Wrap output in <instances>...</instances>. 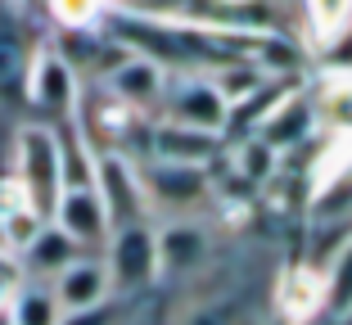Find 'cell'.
<instances>
[{"instance_id":"obj_20","label":"cell","mask_w":352,"mask_h":325,"mask_svg":"<svg viewBox=\"0 0 352 325\" xmlns=\"http://www.w3.org/2000/svg\"><path fill=\"white\" fill-rule=\"evenodd\" d=\"M176 325H258L239 298H199L176 316Z\"/></svg>"},{"instance_id":"obj_6","label":"cell","mask_w":352,"mask_h":325,"mask_svg":"<svg viewBox=\"0 0 352 325\" xmlns=\"http://www.w3.org/2000/svg\"><path fill=\"white\" fill-rule=\"evenodd\" d=\"M158 109H163L167 122L199 126V131H212V136H221V131L230 126V104L221 100V91L212 86L208 73H190L176 86H167Z\"/></svg>"},{"instance_id":"obj_28","label":"cell","mask_w":352,"mask_h":325,"mask_svg":"<svg viewBox=\"0 0 352 325\" xmlns=\"http://www.w3.org/2000/svg\"><path fill=\"white\" fill-rule=\"evenodd\" d=\"M226 5H253V0H226Z\"/></svg>"},{"instance_id":"obj_8","label":"cell","mask_w":352,"mask_h":325,"mask_svg":"<svg viewBox=\"0 0 352 325\" xmlns=\"http://www.w3.org/2000/svg\"><path fill=\"white\" fill-rule=\"evenodd\" d=\"M104 91L109 100L131 113H145V109H158L163 104V91H167V68H158L154 59L145 54H131L122 50V59L109 63V73H104Z\"/></svg>"},{"instance_id":"obj_22","label":"cell","mask_w":352,"mask_h":325,"mask_svg":"<svg viewBox=\"0 0 352 325\" xmlns=\"http://www.w3.org/2000/svg\"><path fill=\"white\" fill-rule=\"evenodd\" d=\"M45 10L63 32H91L104 19L109 0H45Z\"/></svg>"},{"instance_id":"obj_10","label":"cell","mask_w":352,"mask_h":325,"mask_svg":"<svg viewBox=\"0 0 352 325\" xmlns=\"http://www.w3.org/2000/svg\"><path fill=\"white\" fill-rule=\"evenodd\" d=\"M276 312L285 325H311L325 312V267L302 258V262L285 267L276 280Z\"/></svg>"},{"instance_id":"obj_18","label":"cell","mask_w":352,"mask_h":325,"mask_svg":"<svg viewBox=\"0 0 352 325\" xmlns=\"http://www.w3.org/2000/svg\"><path fill=\"white\" fill-rule=\"evenodd\" d=\"M302 19H307L311 50H321L330 36H339L352 23V0H302Z\"/></svg>"},{"instance_id":"obj_11","label":"cell","mask_w":352,"mask_h":325,"mask_svg":"<svg viewBox=\"0 0 352 325\" xmlns=\"http://www.w3.org/2000/svg\"><path fill=\"white\" fill-rule=\"evenodd\" d=\"M221 154V136L199 131L181 122H154L149 126V163H176V168H212Z\"/></svg>"},{"instance_id":"obj_25","label":"cell","mask_w":352,"mask_h":325,"mask_svg":"<svg viewBox=\"0 0 352 325\" xmlns=\"http://www.w3.org/2000/svg\"><path fill=\"white\" fill-rule=\"evenodd\" d=\"M23 280H28V276H23L19 258H14V253H0V312L10 307V298L19 294V284H23Z\"/></svg>"},{"instance_id":"obj_17","label":"cell","mask_w":352,"mask_h":325,"mask_svg":"<svg viewBox=\"0 0 352 325\" xmlns=\"http://www.w3.org/2000/svg\"><path fill=\"white\" fill-rule=\"evenodd\" d=\"M311 109H316V122H325L330 131H339V136H352V77L330 73V82L311 100Z\"/></svg>"},{"instance_id":"obj_12","label":"cell","mask_w":352,"mask_h":325,"mask_svg":"<svg viewBox=\"0 0 352 325\" xmlns=\"http://www.w3.org/2000/svg\"><path fill=\"white\" fill-rule=\"evenodd\" d=\"M311 126H316L311 95H302V91H294V86H285V91L276 95V104H271L267 113L258 117L253 136H258L262 145H271L276 154H285V149L302 145V140L311 136Z\"/></svg>"},{"instance_id":"obj_23","label":"cell","mask_w":352,"mask_h":325,"mask_svg":"<svg viewBox=\"0 0 352 325\" xmlns=\"http://www.w3.org/2000/svg\"><path fill=\"white\" fill-rule=\"evenodd\" d=\"M316 59H321L334 77H352V23L339 32V36H330V41L316 50Z\"/></svg>"},{"instance_id":"obj_15","label":"cell","mask_w":352,"mask_h":325,"mask_svg":"<svg viewBox=\"0 0 352 325\" xmlns=\"http://www.w3.org/2000/svg\"><path fill=\"white\" fill-rule=\"evenodd\" d=\"M36 45L28 41V32L19 23V5L0 0V95H23V77H28V59Z\"/></svg>"},{"instance_id":"obj_4","label":"cell","mask_w":352,"mask_h":325,"mask_svg":"<svg viewBox=\"0 0 352 325\" xmlns=\"http://www.w3.org/2000/svg\"><path fill=\"white\" fill-rule=\"evenodd\" d=\"M95 194H100L104 212L113 226L126 221H154L145 199V181H140V163L126 149H95Z\"/></svg>"},{"instance_id":"obj_9","label":"cell","mask_w":352,"mask_h":325,"mask_svg":"<svg viewBox=\"0 0 352 325\" xmlns=\"http://www.w3.org/2000/svg\"><path fill=\"white\" fill-rule=\"evenodd\" d=\"M50 221L73 244H82L86 253L104 249V240H109V231H113V221H109V212H104L95 186H63L59 199H54V208H50Z\"/></svg>"},{"instance_id":"obj_24","label":"cell","mask_w":352,"mask_h":325,"mask_svg":"<svg viewBox=\"0 0 352 325\" xmlns=\"http://www.w3.org/2000/svg\"><path fill=\"white\" fill-rule=\"evenodd\" d=\"M59 325H122V298H109V303L86 307V312H63Z\"/></svg>"},{"instance_id":"obj_5","label":"cell","mask_w":352,"mask_h":325,"mask_svg":"<svg viewBox=\"0 0 352 325\" xmlns=\"http://www.w3.org/2000/svg\"><path fill=\"white\" fill-rule=\"evenodd\" d=\"M145 181L149 217L167 212V217H195L208 199H212V168H176V163H145L140 168Z\"/></svg>"},{"instance_id":"obj_13","label":"cell","mask_w":352,"mask_h":325,"mask_svg":"<svg viewBox=\"0 0 352 325\" xmlns=\"http://www.w3.org/2000/svg\"><path fill=\"white\" fill-rule=\"evenodd\" d=\"M50 294H54V303H59V312H86V307H100V303H109V298H118L113 284H109V267H104V258H95V253H82L77 262L63 267L50 280Z\"/></svg>"},{"instance_id":"obj_16","label":"cell","mask_w":352,"mask_h":325,"mask_svg":"<svg viewBox=\"0 0 352 325\" xmlns=\"http://www.w3.org/2000/svg\"><path fill=\"white\" fill-rule=\"evenodd\" d=\"M59 303H54L50 284L41 280H23L19 294L10 298V321L14 325H59Z\"/></svg>"},{"instance_id":"obj_19","label":"cell","mask_w":352,"mask_h":325,"mask_svg":"<svg viewBox=\"0 0 352 325\" xmlns=\"http://www.w3.org/2000/svg\"><path fill=\"white\" fill-rule=\"evenodd\" d=\"M325 312L352 316V235L334 249L330 262H325Z\"/></svg>"},{"instance_id":"obj_2","label":"cell","mask_w":352,"mask_h":325,"mask_svg":"<svg viewBox=\"0 0 352 325\" xmlns=\"http://www.w3.org/2000/svg\"><path fill=\"white\" fill-rule=\"evenodd\" d=\"M23 100L45 117V126L73 122L82 117V82H77L73 59L59 45L41 41L28 59V77H23Z\"/></svg>"},{"instance_id":"obj_1","label":"cell","mask_w":352,"mask_h":325,"mask_svg":"<svg viewBox=\"0 0 352 325\" xmlns=\"http://www.w3.org/2000/svg\"><path fill=\"white\" fill-rule=\"evenodd\" d=\"M10 177L14 186L36 203L45 221H50V208L63 190V149H59V126H45V122H32L19 126L14 136V163H10Z\"/></svg>"},{"instance_id":"obj_14","label":"cell","mask_w":352,"mask_h":325,"mask_svg":"<svg viewBox=\"0 0 352 325\" xmlns=\"http://www.w3.org/2000/svg\"><path fill=\"white\" fill-rule=\"evenodd\" d=\"M82 253H86L82 244H73L68 235L59 231V226H54V221H45L41 231L32 235V244L19 253V267H23V276H28V280H41V284H50L54 276H59L68 262H77Z\"/></svg>"},{"instance_id":"obj_26","label":"cell","mask_w":352,"mask_h":325,"mask_svg":"<svg viewBox=\"0 0 352 325\" xmlns=\"http://www.w3.org/2000/svg\"><path fill=\"white\" fill-rule=\"evenodd\" d=\"M0 253H10V249H5V221H0Z\"/></svg>"},{"instance_id":"obj_27","label":"cell","mask_w":352,"mask_h":325,"mask_svg":"<svg viewBox=\"0 0 352 325\" xmlns=\"http://www.w3.org/2000/svg\"><path fill=\"white\" fill-rule=\"evenodd\" d=\"M0 325H14V321H10V307H5V312H0Z\"/></svg>"},{"instance_id":"obj_3","label":"cell","mask_w":352,"mask_h":325,"mask_svg":"<svg viewBox=\"0 0 352 325\" xmlns=\"http://www.w3.org/2000/svg\"><path fill=\"white\" fill-rule=\"evenodd\" d=\"M104 267L118 298H135L158 284V249H154V221H126L113 226L104 240Z\"/></svg>"},{"instance_id":"obj_21","label":"cell","mask_w":352,"mask_h":325,"mask_svg":"<svg viewBox=\"0 0 352 325\" xmlns=\"http://www.w3.org/2000/svg\"><path fill=\"white\" fill-rule=\"evenodd\" d=\"M276 168H280V154L271 145H262L258 136H244L235 145V172L244 181H253V186H262V181H271L276 177Z\"/></svg>"},{"instance_id":"obj_7","label":"cell","mask_w":352,"mask_h":325,"mask_svg":"<svg viewBox=\"0 0 352 325\" xmlns=\"http://www.w3.org/2000/svg\"><path fill=\"white\" fill-rule=\"evenodd\" d=\"M154 249H158V280H181L208 262L212 231L199 217H163L154 226Z\"/></svg>"}]
</instances>
